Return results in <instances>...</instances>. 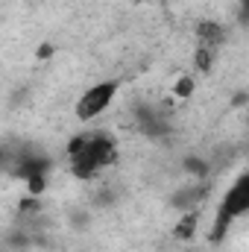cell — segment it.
Instances as JSON below:
<instances>
[{
  "instance_id": "6da1fadb",
  "label": "cell",
  "mask_w": 249,
  "mask_h": 252,
  "mask_svg": "<svg viewBox=\"0 0 249 252\" xmlns=\"http://www.w3.org/2000/svg\"><path fill=\"white\" fill-rule=\"evenodd\" d=\"M67 158H70V173L76 179H94L103 167H109L118 158V144L106 132L79 135L67 144Z\"/></svg>"
},
{
  "instance_id": "7a4b0ae2",
  "label": "cell",
  "mask_w": 249,
  "mask_h": 252,
  "mask_svg": "<svg viewBox=\"0 0 249 252\" xmlns=\"http://www.w3.org/2000/svg\"><path fill=\"white\" fill-rule=\"evenodd\" d=\"M244 214H249V170H244L229 188L223 190L220 205H217L214 220H211V229H208V241L211 244H220L229 235L232 223L241 220Z\"/></svg>"
},
{
  "instance_id": "3957f363",
  "label": "cell",
  "mask_w": 249,
  "mask_h": 252,
  "mask_svg": "<svg viewBox=\"0 0 249 252\" xmlns=\"http://www.w3.org/2000/svg\"><path fill=\"white\" fill-rule=\"evenodd\" d=\"M118 91H121V82H118V79H103V82H94L91 88H85V91L79 94L76 106H73L76 121L91 124V121H97L100 115H106L109 106L115 103Z\"/></svg>"
},
{
  "instance_id": "277c9868",
  "label": "cell",
  "mask_w": 249,
  "mask_h": 252,
  "mask_svg": "<svg viewBox=\"0 0 249 252\" xmlns=\"http://www.w3.org/2000/svg\"><path fill=\"white\" fill-rule=\"evenodd\" d=\"M196 35H199V44H205V47H214V50H217V44L223 41V27H220V24H214V21H205V24H199V27H196Z\"/></svg>"
},
{
  "instance_id": "5b68a950",
  "label": "cell",
  "mask_w": 249,
  "mask_h": 252,
  "mask_svg": "<svg viewBox=\"0 0 249 252\" xmlns=\"http://www.w3.org/2000/svg\"><path fill=\"white\" fill-rule=\"evenodd\" d=\"M196 223H199V214L196 211H190V214H185L182 220H179V226H176V238L179 241H185V238H193V232H196Z\"/></svg>"
},
{
  "instance_id": "8992f818",
  "label": "cell",
  "mask_w": 249,
  "mask_h": 252,
  "mask_svg": "<svg viewBox=\"0 0 249 252\" xmlns=\"http://www.w3.org/2000/svg\"><path fill=\"white\" fill-rule=\"evenodd\" d=\"M193 88H196V82H193V76H179V82H176V88H173V94H176L179 100H187V97L193 94Z\"/></svg>"
},
{
  "instance_id": "52a82bcc",
  "label": "cell",
  "mask_w": 249,
  "mask_h": 252,
  "mask_svg": "<svg viewBox=\"0 0 249 252\" xmlns=\"http://www.w3.org/2000/svg\"><path fill=\"white\" fill-rule=\"evenodd\" d=\"M211 62H214V47L199 44V50H196V67H199V70H208Z\"/></svg>"
},
{
  "instance_id": "ba28073f",
  "label": "cell",
  "mask_w": 249,
  "mask_h": 252,
  "mask_svg": "<svg viewBox=\"0 0 249 252\" xmlns=\"http://www.w3.org/2000/svg\"><path fill=\"white\" fill-rule=\"evenodd\" d=\"M241 21L249 24V0H241Z\"/></svg>"
},
{
  "instance_id": "9c48e42d",
  "label": "cell",
  "mask_w": 249,
  "mask_h": 252,
  "mask_svg": "<svg viewBox=\"0 0 249 252\" xmlns=\"http://www.w3.org/2000/svg\"><path fill=\"white\" fill-rule=\"evenodd\" d=\"M144 3H156V0H144Z\"/></svg>"
}]
</instances>
